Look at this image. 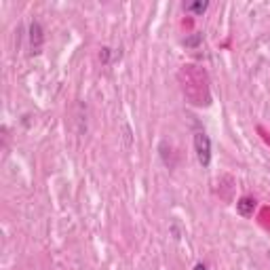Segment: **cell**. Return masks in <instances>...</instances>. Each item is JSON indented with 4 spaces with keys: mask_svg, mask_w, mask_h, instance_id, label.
<instances>
[{
    "mask_svg": "<svg viewBox=\"0 0 270 270\" xmlns=\"http://www.w3.org/2000/svg\"><path fill=\"white\" fill-rule=\"evenodd\" d=\"M236 211H239L243 217L253 215V211H256V199H251V197L239 199V203H236Z\"/></svg>",
    "mask_w": 270,
    "mask_h": 270,
    "instance_id": "obj_3",
    "label": "cell"
},
{
    "mask_svg": "<svg viewBox=\"0 0 270 270\" xmlns=\"http://www.w3.org/2000/svg\"><path fill=\"white\" fill-rule=\"evenodd\" d=\"M30 40H32V49H34V53H38L40 44H42V30H40L38 21H32V26H30Z\"/></svg>",
    "mask_w": 270,
    "mask_h": 270,
    "instance_id": "obj_4",
    "label": "cell"
},
{
    "mask_svg": "<svg viewBox=\"0 0 270 270\" xmlns=\"http://www.w3.org/2000/svg\"><path fill=\"white\" fill-rule=\"evenodd\" d=\"M258 131H260V135L264 137V141H266V144H270V133L264 129V127H258Z\"/></svg>",
    "mask_w": 270,
    "mask_h": 270,
    "instance_id": "obj_7",
    "label": "cell"
},
{
    "mask_svg": "<svg viewBox=\"0 0 270 270\" xmlns=\"http://www.w3.org/2000/svg\"><path fill=\"white\" fill-rule=\"evenodd\" d=\"M178 83L188 104L197 108H205L211 104V89H209V76L203 68L194 63H186L178 70Z\"/></svg>",
    "mask_w": 270,
    "mask_h": 270,
    "instance_id": "obj_1",
    "label": "cell"
},
{
    "mask_svg": "<svg viewBox=\"0 0 270 270\" xmlns=\"http://www.w3.org/2000/svg\"><path fill=\"white\" fill-rule=\"evenodd\" d=\"M207 7H209V3H205V0H197V3H190V5H186V11H190V13H197V15H203L205 11H207Z\"/></svg>",
    "mask_w": 270,
    "mask_h": 270,
    "instance_id": "obj_5",
    "label": "cell"
},
{
    "mask_svg": "<svg viewBox=\"0 0 270 270\" xmlns=\"http://www.w3.org/2000/svg\"><path fill=\"white\" fill-rule=\"evenodd\" d=\"M194 150H197V158H199V163L201 167H209L211 163V139L207 133H194Z\"/></svg>",
    "mask_w": 270,
    "mask_h": 270,
    "instance_id": "obj_2",
    "label": "cell"
},
{
    "mask_svg": "<svg viewBox=\"0 0 270 270\" xmlns=\"http://www.w3.org/2000/svg\"><path fill=\"white\" fill-rule=\"evenodd\" d=\"M260 222H262V226H264V228L270 230V209H268V207L262 209V213H260Z\"/></svg>",
    "mask_w": 270,
    "mask_h": 270,
    "instance_id": "obj_6",
    "label": "cell"
},
{
    "mask_svg": "<svg viewBox=\"0 0 270 270\" xmlns=\"http://www.w3.org/2000/svg\"><path fill=\"white\" fill-rule=\"evenodd\" d=\"M194 270H207V268H205L203 264H197V266H194Z\"/></svg>",
    "mask_w": 270,
    "mask_h": 270,
    "instance_id": "obj_8",
    "label": "cell"
}]
</instances>
